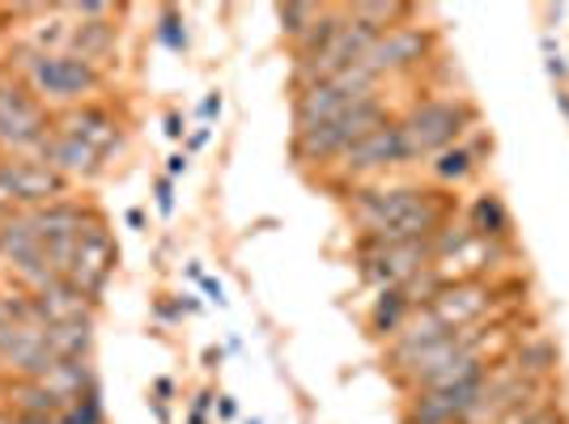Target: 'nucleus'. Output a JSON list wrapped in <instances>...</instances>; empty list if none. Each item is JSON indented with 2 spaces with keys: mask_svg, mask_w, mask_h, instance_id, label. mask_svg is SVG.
I'll return each instance as SVG.
<instances>
[{
  "mask_svg": "<svg viewBox=\"0 0 569 424\" xmlns=\"http://www.w3.org/2000/svg\"><path fill=\"white\" fill-rule=\"evenodd\" d=\"M0 73L27 81L30 94L43 106H55V110L94 103V94L103 89V73L94 64H85L77 55H43L34 52V47H27V43H18L9 52Z\"/></svg>",
  "mask_w": 569,
  "mask_h": 424,
  "instance_id": "f257e3e1",
  "label": "nucleus"
},
{
  "mask_svg": "<svg viewBox=\"0 0 569 424\" xmlns=\"http://www.w3.org/2000/svg\"><path fill=\"white\" fill-rule=\"evenodd\" d=\"M48 140H52V110L30 94L27 81L0 73V153L39 158Z\"/></svg>",
  "mask_w": 569,
  "mask_h": 424,
  "instance_id": "f03ea898",
  "label": "nucleus"
},
{
  "mask_svg": "<svg viewBox=\"0 0 569 424\" xmlns=\"http://www.w3.org/2000/svg\"><path fill=\"white\" fill-rule=\"evenodd\" d=\"M0 191L9 195L13 209H43L55 200H69L73 183L55 174L48 161L39 158H4L0 153Z\"/></svg>",
  "mask_w": 569,
  "mask_h": 424,
  "instance_id": "7ed1b4c3",
  "label": "nucleus"
},
{
  "mask_svg": "<svg viewBox=\"0 0 569 424\" xmlns=\"http://www.w3.org/2000/svg\"><path fill=\"white\" fill-rule=\"evenodd\" d=\"M463 119H467V110L455 103H421L417 110H408V119H400L408 161L446 149L463 132Z\"/></svg>",
  "mask_w": 569,
  "mask_h": 424,
  "instance_id": "20e7f679",
  "label": "nucleus"
},
{
  "mask_svg": "<svg viewBox=\"0 0 569 424\" xmlns=\"http://www.w3.org/2000/svg\"><path fill=\"white\" fill-rule=\"evenodd\" d=\"M115 259H119V251H115V242L107 234V221L94 216L82 230V239H77V259H73L64 280H73L89 301H98L103 289H107L110 272H115Z\"/></svg>",
  "mask_w": 569,
  "mask_h": 424,
  "instance_id": "39448f33",
  "label": "nucleus"
},
{
  "mask_svg": "<svg viewBox=\"0 0 569 424\" xmlns=\"http://www.w3.org/2000/svg\"><path fill=\"white\" fill-rule=\"evenodd\" d=\"M52 132L85 140V145H89V149H98L103 158H110V153H119V149H124V128H119L115 110L103 106V103H85V106H69V110H55Z\"/></svg>",
  "mask_w": 569,
  "mask_h": 424,
  "instance_id": "423d86ee",
  "label": "nucleus"
},
{
  "mask_svg": "<svg viewBox=\"0 0 569 424\" xmlns=\"http://www.w3.org/2000/svg\"><path fill=\"white\" fill-rule=\"evenodd\" d=\"M425 47H430V39H425L421 30L396 26V30H387V34H375V43L366 47V55H361L357 64H361V68H370L375 77H382V73L412 68V64L425 55Z\"/></svg>",
  "mask_w": 569,
  "mask_h": 424,
  "instance_id": "0eeeda50",
  "label": "nucleus"
},
{
  "mask_svg": "<svg viewBox=\"0 0 569 424\" xmlns=\"http://www.w3.org/2000/svg\"><path fill=\"white\" fill-rule=\"evenodd\" d=\"M488 301H493L488 285H481V280H460V285H442L425 310H430L446 331H460V327H472L476 318L485 315Z\"/></svg>",
  "mask_w": 569,
  "mask_h": 424,
  "instance_id": "6e6552de",
  "label": "nucleus"
},
{
  "mask_svg": "<svg viewBox=\"0 0 569 424\" xmlns=\"http://www.w3.org/2000/svg\"><path fill=\"white\" fill-rule=\"evenodd\" d=\"M400 161H408L404 132H400V124L387 119L382 128L361 136L349 153H345V170L349 174H370V170H387V166H400Z\"/></svg>",
  "mask_w": 569,
  "mask_h": 424,
  "instance_id": "1a4fd4ad",
  "label": "nucleus"
},
{
  "mask_svg": "<svg viewBox=\"0 0 569 424\" xmlns=\"http://www.w3.org/2000/svg\"><path fill=\"white\" fill-rule=\"evenodd\" d=\"M0 264H9V272L30 264H48V242L39 239V230L30 221V209L9 212L0 221Z\"/></svg>",
  "mask_w": 569,
  "mask_h": 424,
  "instance_id": "9d476101",
  "label": "nucleus"
},
{
  "mask_svg": "<svg viewBox=\"0 0 569 424\" xmlns=\"http://www.w3.org/2000/svg\"><path fill=\"white\" fill-rule=\"evenodd\" d=\"M357 103H370V98H357L349 89H340L336 81H315V85H302L298 89V106H294V119L302 128H315L327 119H340L345 110H352Z\"/></svg>",
  "mask_w": 569,
  "mask_h": 424,
  "instance_id": "9b49d317",
  "label": "nucleus"
},
{
  "mask_svg": "<svg viewBox=\"0 0 569 424\" xmlns=\"http://www.w3.org/2000/svg\"><path fill=\"white\" fill-rule=\"evenodd\" d=\"M39 161H48L55 174H64L69 183H82V179H98L103 174V166L107 158L98 153V149H89L85 140H73V136H55L43 145V153Z\"/></svg>",
  "mask_w": 569,
  "mask_h": 424,
  "instance_id": "f8f14e48",
  "label": "nucleus"
},
{
  "mask_svg": "<svg viewBox=\"0 0 569 424\" xmlns=\"http://www.w3.org/2000/svg\"><path fill=\"white\" fill-rule=\"evenodd\" d=\"M34 297V318L43 322V327H52V322H77V318H94V301L85 297L73 280H52L43 293H30Z\"/></svg>",
  "mask_w": 569,
  "mask_h": 424,
  "instance_id": "ddd939ff",
  "label": "nucleus"
},
{
  "mask_svg": "<svg viewBox=\"0 0 569 424\" xmlns=\"http://www.w3.org/2000/svg\"><path fill=\"white\" fill-rule=\"evenodd\" d=\"M94 216L98 212L89 209V204H82V200H55V204H43V209H30V221H34V230H39L43 242L82 239V230Z\"/></svg>",
  "mask_w": 569,
  "mask_h": 424,
  "instance_id": "4468645a",
  "label": "nucleus"
},
{
  "mask_svg": "<svg viewBox=\"0 0 569 424\" xmlns=\"http://www.w3.org/2000/svg\"><path fill=\"white\" fill-rule=\"evenodd\" d=\"M476 340H481V331L476 327H460V331H446L442 340H434V344H425L412 361L404 365V373L412 378V382H421V378H430L434 370H442V365H451L455 357H463L467 348H476Z\"/></svg>",
  "mask_w": 569,
  "mask_h": 424,
  "instance_id": "2eb2a0df",
  "label": "nucleus"
},
{
  "mask_svg": "<svg viewBox=\"0 0 569 424\" xmlns=\"http://www.w3.org/2000/svg\"><path fill=\"white\" fill-rule=\"evenodd\" d=\"M43 386L60 395L64 403H77V399L94 395L98 391V373L89 365V357H77V361H55L52 373L43 378Z\"/></svg>",
  "mask_w": 569,
  "mask_h": 424,
  "instance_id": "dca6fc26",
  "label": "nucleus"
},
{
  "mask_svg": "<svg viewBox=\"0 0 569 424\" xmlns=\"http://www.w3.org/2000/svg\"><path fill=\"white\" fill-rule=\"evenodd\" d=\"M43 340H48L55 361H77V357H89V348H94V318L52 322V327H43Z\"/></svg>",
  "mask_w": 569,
  "mask_h": 424,
  "instance_id": "f3484780",
  "label": "nucleus"
},
{
  "mask_svg": "<svg viewBox=\"0 0 569 424\" xmlns=\"http://www.w3.org/2000/svg\"><path fill=\"white\" fill-rule=\"evenodd\" d=\"M110 52H115V22H77L69 55H77V60L98 68Z\"/></svg>",
  "mask_w": 569,
  "mask_h": 424,
  "instance_id": "a211bd4d",
  "label": "nucleus"
},
{
  "mask_svg": "<svg viewBox=\"0 0 569 424\" xmlns=\"http://www.w3.org/2000/svg\"><path fill=\"white\" fill-rule=\"evenodd\" d=\"M4 395L18 403V412H27V416H60V412H69L73 403H64L60 395H52L43 382H27V378H18L13 386H4Z\"/></svg>",
  "mask_w": 569,
  "mask_h": 424,
  "instance_id": "6ab92c4d",
  "label": "nucleus"
},
{
  "mask_svg": "<svg viewBox=\"0 0 569 424\" xmlns=\"http://www.w3.org/2000/svg\"><path fill=\"white\" fill-rule=\"evenodd\" d=\"M476 378H485V361H481V352H476V348H467L463 357H455L451 365H442V370H434L430 378H421L417 386H421V391H451V386H463V382H476Z\"/></svg>",
  "mask_w": 569,
  "mask_h": 424,
  "instance_id": "aec40b11",
  "label": "nucleus"
},
{
  "mask_svg": "<svg viewBox=\"0 0 569 424\" xmlns=\"http://www.w3.org/2000/svg\"><path fill=\"white\" fill-rule=\"evenodd\" d=\"M476 239H506V230H510V216L502 209V200L497 195H481L476 204H472V225H467Z\"/></svg>",
  "mask_w": 569,
  "mask_h": 424,
  "instance_id": "412c9836",
  "label": "nucleus"
},
{
  "mask_svg": "<svg viewBox=\"0 0 569 424\" xmlns=\"http://www.w3.org/2000/svg\"><path fill=\"white\" fill-rule=\"evenodd\" d=\"M352 22H361L366 30H375V34H387V30L400 26V18L408 13V4H400V0H391V4H352V9H345Z\"/></svg>",
  "mask_w": 569,
  "mask_h": 424,
  "instance_id": "4be33fe9",
  "label": "nucleus"
},
{
  "mask_svg": "<svg viewBox=\"0 0 569 424\" xmlns=\"http://www.w3.org/2000/svg\"><path fill=\"white\" fill-rule=\"evenodd\" d=\"M404 315H408V301L400 289H382V297L375 301V315H370V322H375V331H400L404 327Z\"/></svg>",
  "mask_w": 569,
  "mask_h": 424,
  "instance_id": "5701e85b",
  "label": "nucleus"
},
{
  "mask_svg": "<svg viewBox=\"0 0 569 424\" xmlns=\"http://www.w3.org/2000/svg\"><path fill=\"white\" fill-rule=\"evenodd\" d=\"M319 13H324L319 4H281V9H276L281 26H285V34H289L294 43H298L302 34H306V30L319 22Z\"/></svg>",
  "mask_w": 569,
  "mask_h": 424,
  "instance_id": "b1692460",
  "label": "nucleus"
},
{
  "mask_svg": "<svg viewBox=\"0 0 569 424\" xmlns=\"http://www.w3.org/2000/svg\"><path fill=\"white\" fill-rule=\"evenodd\" d=\"M55 424H107L98 391H94V395H85V399H77L69 412H60V416H55Z\"/></svg>",
  "mask_w": 569,
  "mask_h": 424,
  "instance_id": "393cba45",
  "label": "nucleus"
},
{
  "mask_svg": "<svg viewBox=\"0 0 569 424\" xmlns=\"http://www.w3.org/2000/svg\"><path fill=\"white\" fill-rule=\"evenodd\" d=\"M467 170H472V153H467V149L442 153V158L434 161V174H438V179H446V183H451V179H463Z\"/></svg>",
  "mask_w": 569,
  "mask_h": 424,
  "instance_id": "a878e982",
  "label": "nucleus"
},
{
  "mask_svg": "<svg viewBox=\"0 0 569 424\" xmlns=\"http://www.w3.org/2000/svg\"><path fill=\"white\" fill-rule=\"evenodd\" d=\"M158 39H162V43L170 47V52H183V47H188V34L179 30V18H175L170 9L162 13V26H158Z\"/></svg>",
  "mask_w": 569,
  "mask_h": 424,
  "instance_id": "bb28decb",
  "label": "nucleus"
},
{
  "mask_svg": "<svg viewBox=\"0 0 569 424\" xmlns=\"http://www.w3.org/2000/svg\"><path fill=\"white\" fill-rule=\"evenodd\" d=\"M158 209H162V216H170V212H175V195H170V179H158Z\"/></svg>",
  "mask_w": 569,
  "mask_h": 424,
  "instance_id": "cd10ccee",
  "label": "nucleus"
},
{
  "mask_svg": "<svg viewBox=\"0 0 569 424\" xmlns=\"http://www.w3.org/2000/svg\"><path fill=\"white\" fill-rule=\"evenodd\" d=\"M183 132H188V128H183V115H166V136H175V140H179Z\"/></svg>",
  "mask_w": 569,
  "mask_h": 424,
  "instance_id": "c85d7f7f",
  "label": "nucleus"
},
{
  "mask_svg": "<svg viewBox=\"0 0 569 424\" xmlns=\"http://www.w3.org/2000/svg\"><path fill=\"white\" fill-rule=\"evenodd\" d=\"M166 170H170V174H183V170H188V153H175V158H170V166H166Z\"/></svg>",
  "mask_w": 569,
  "mask_h": 424,
  "instance_id": "c756f323",
  "label": "nucleus"
},
{
  "mask_svg": "<svg viewBox=\"0 0 569 424\" xmlns=\"http://www.w3.org/2000/svg\"><path fill=\"white\" fill-rule=\"evenodd\" d=\"M13 424H55L52 416H27V412H18V416H13Z\"/></svg>",
  "mask_w": 569,
  "mask_h": 424,
  "instance_id": "7c9ffc66",
  "label": "nucleus"
},
{
  "mask_svg": "<svg viewBox=\"0 0 569 424\" xmlns=\"http://www.w3.org/2000/svg\"><path fill=\"white\" fill-rule=\"evenodd\" d=\"M200 285H204V293H213V301H218V306H221V301H225V297H221V285H218V280H209V276H200Z\"/></svg>",
  "mask_w": 569,
  "mask_h": 424,
  "instance_id": "2f4dec72",
  "label": "nucleus"
},
{
  "mask_svg": "<svg viewBox=\"0 0 569 424\" xmlns=\"http://www.w3.org/2000/svg\"><path fill=\"white\" fill-rule=\"evenodd\" d=\"M221 110V98L213 94V98H204V106H200V115H218Z\"/></svg>",
  "mask_w": 569,
  "mask_h": 424,
  "instance_id": "473e14b6",
  "label": "nucleus"
},
{
  "mask_svg": "<svg viewBox=\"0 0 569 424\" xmlns=\"http://www.w3.org/2000/svg\"><path fill=\"white\" fill-rule=\"evenodd\" d=\"M9 212H13V209H9V204H0V221H4V216H9Z\"/></svg>",
  "mask_w": 569,
  "mask_h": 424,
  "instance_id": "72a5a7b5",
  "label": "nucleus"
}]
</instances>
